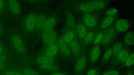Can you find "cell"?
Returning <instances> with one entry per match:
<instances>
[{"label": "cell", "mask_w": 134, "mask_h": 75, "mask_svg": "<svg viewBox=\"0 0 134 75\" xmlns=\"http://www.w3.org/2000/svg\"><path fill=\"white\" fill-rule=\"evenodd\" d=\"M11 43L15 49L18 52L24 53L25 50L24 42L21 37L18 35L15 34L11 37Z\"/></svg>", "instance_id": "obj_1"}, {"label": "cell", "mask_w": 134, "mask_h": 75, "mask_svg": "<svg viewBox=\"0 0 134 75\" xmlns=\"http://www.w3.org/2000/svg\"><path fill=\"white\" fill-rule=\"evenodd\" d=\"M57 35L55 31L52 29L44 31L42 36L44 43L48 45L53 44L56 41Z\"/></svg>", "instance_id": "obj_2"}, {"label": "cell", "mask_w": 134, "mask_h": 75, "mask_svg": "<svg viewBox=\"0 0 134 75\" xmlns=\"http://www.w3.org/2000/svg\"><path fill=\"white\" fill-rule=\"evenodd\" d=\"M36 17L33 14H30L26 17L25 22V26L29 31H32L35 27Z\"/></svg>", "instance_id": "obj_3"}, {"label": "cell", "mask_w": 134, "mask_h": 75, "mask_svg": "<svg viewBox=\"0 0 134 75\" xmlns=\"http://www.w3.org/2000/svg\"><path fill=\"white\" fill-rule=\"evenodd\" d=\"M7 4L9 9L13 14L17 15L20 14L21 7L18 1L9 0L7 2Z\"/></svg>", "instance_id": "obj_4"}, {"label": "cell", "mask_w": 134, "mask_h": 75, "mask_svg": "<svg viewBox=\"0 0 134 75\" xmlns=\"http://www.w3.org/2000/svg\"><path fill=\"white\" fill-rule=\"evenodd\" d=\"M86 63V57L82 56L77 61L75 66V70L76 72L80 73L82 72L85 68Z\"/></svg>", "instance_id": "obj_5"}, {"label": "cell", "mask_w": 134, "mask_h": 75, "mask_svg": "<svg viewBox=\"0 0 134 75\" xmlns=\"http://www.w3.org/2000/svg\"><path fill=\"white\" fill-rule=\"evenodd\" d=\"M116 27L117 29L119 31L125 32L127 30L129 27V23L126 20L121 19L117 22Z\"/></svg>", "instance_id": "obj_6"}, {"label": "cell", "mask_w": 134, "mask_h": 75, "mask_svg": "<svg viewBox=\"0 0 134 75\" xmlns=\"http://www.w3.org/2000/svg\"><path fill=\"white\" fill-rule=\"evenodd\" d=\"M37 62L41 65L53 64L55 61L53 57L46 56H40L36 59Z\"/></svg>", "instance_id": "obj_7"}, {"label": "cell", "mask_w": 134, "mask_h": 75, "mask_svg": "<svg viewBox=\"0 0 134 75\" xmlns=\"http://www.w3.org/2000/svg\"><path fill=\"white\" fill-rule=\"evenodd\" d=\"M100 50L98 47L96 46L93 48L90 56V61L92 63H94L96 61L100 55Z\"/></svg>", "instance_id": "obj_8"}, {"label": "cell", "mask_w": 134, "mask_h": 75, "mask_svg": "<svg viewBox=\"0 0 134 75\" xmlns=\"http://www.w3.org/2000/svg\"><path fill=\"white\" fill-rule=\"evenodd\" d=\"M58 45L60 50L65 54L69 55L70 54V51L66 43L62 39H60L58 42Z\"/></svg>", "instance_id": "obj_9"}, {"label": "cell", "mask_w": 134, "mask_h": 75, "mask_svg": "<svg viewBox=\"0 0 134 75\" xmlns=\"http://www.w3.org/2000/svg\"><path fill=\"white\" fill-rule=\"evenodd\" d=\"M84 19L85 24L88 27H93L96 24V22L95 18L90 14H85Z\"/></svg>", "instance_id": "obj_10"}, {"label": "cell", "mask_w": 134, "mask_h": 75, "mask_svg": "<svg viewBox=\"0 0 134 75\" xmlns=\"http://www.w3.org/2000/svg\"><path fill=\"white\" fill-rule=\"evenodd\" d=\"M55 19L52 17H50L46 20L42 27L44 31L52 29L56 23Z\"/></svg>", "instance_id": "obj_11"}, {"label": "cell", "mask_w": 134, "mask_h": 75, "mask_svg": "<svg viewBox=\"0 0 134 75\" xmlns=\"http://www.w3.org/2000/svg\"><path fill=\"white\" fill-rule=\"evenodd\" d=\"M114 33V29L111 28L109 30L104 36L102 40V44L106 45L110 41Z\"/></svg>", "instance_id": "obj_12"}, {"label": "cell", "mask_w": 134, "mask_h": 75, "mask_svg": "<svg viewBox=\"0 0 134 75\" xmlns=\"http://www.w3.org/2000/svg\"><path fill=\"white\" fill-rule=\"evenodd\" d=\"M58 50V47L56 45L53 44L50 45L46 52V55L53 57L57 54Z\"/></svg>", "instance_id": "obj_13"}, {"label": "cell", "mask_w": 134, "mask_h": 75, "mask_svg": "<svg viewBox=\"0 0 134 75\" xmlns=\"http://www.w3.org/2000/svg\"><path fill=\"white\" fill-rule=\"evenodd\" d=\"M129 56L128 51L125 49L120 50L117 54V58L120 62L125 61Z\"/></svg>", "instance_id": "obj_14"}, {"label": "cell", "mask_w": 134, "mask_h": 75, "mask_svg": "<svg viewBox=\"0 0 134 75\" xmlns=\"http://www.w3.org/2000/svg\"><path fill=\"white\" fill-rule=\"evenodd\" d=\"M70 48L74 53L76 56L79 55L80 53V48L78 43L75 41H72L70 42Z\"/></svg>", "instance_id": "obj_15"}, {"label": "cell", "mask_w": 134, "mask_h": 75, "mask_svg": "<svg viewBox=\"0 0 134 75\" xmlns=\"http://www.w3.org/2000/svg\"><path fill=\"white\" fill-rule=\"evenodd\" d=\"M125 43L128 45H131L134 44V33L133 31H130L127 33L125 37Z\"/></svg>", "instance_id": "obj_16"}, {"label": "cell", "mask_w": 134, "mask_h": 75, "mask_svg": "<svg viewBox=\"0 0 134 75\" xmlns=\"http://www.w3.org/2000/svg\"><path fill=\"white\" fill-rule=\"evenodd\" d=\"M45 21V18L43 15H39L36 18L35 27L38 29H41L43 27Z\"/></svg>", "instance_id": "obj_17"}, {"label": "cell", "mask_w": 134, "mask_h": 75, "mask_svg": "<svg viewBox=\"0 0 134 75\" xmlns=\"http://www.w3.org/2000/svg\"><path fill=\"white\" fill-rule=\"evenodd\" d=\"M80 9L82 11L89 12L93 11L96 9L90 3H83L79 6Z\"/></svg>", "instance_id": "obj_18"}, {"label": "cell", "mask_w": 134, "mask_h": 75, "mask_svg": "<svg viewBox=\"0 0 134 75\" xmlns=\"http://www.w3.org/2000/svg\"><path fill=\"white\" fill-rule=\"evenodd\" d=\"M90 3L96 10L100 9L103 8L106 4L105 2L103 1H92Z\"/></svg>", "instance_id": "obj_19"}, {"label": "cell", "mask_w": 134, "mask_h": 75, "mask_svg": "<svg viewBox=\"0 0 134 75\" xmlns=\"http://www.w3.org/2000/svg\"><path fill=\"white\" fill-rule=\"evenodd\" d=\"M114 19V17L112 16H109L105 18L102 23V28H104L109 26L113 22Z\"/></svg>", "instance_id": "obj_20"}, {"label": "cell", "mask_w": 134, "mask_h": 75, "mask_svg": "<svg viewBox=\"0 0 134 75\" xmlns=\"http://www.w3.org/2000/svg\"><path fill=\"white\" fill-rule=\"evenodd\" d=\"M77 31L79 36L81 38L85 37L86 34V30L85 26L82 24H79L77 27Z\"/></svg>", "instance_id": "obj_21"}, {"label": "cell", "mask_w": 134, "mask_h": 75, "mask_svg": "<svg viewBox=\"0 0 134 75\" xmlns=\"http://www.w3.org/2000/svg\"><path fill=\"white\" fill-rule=\"evenodd\" d=\"M67 23L71 28L74 29L75 28V23L72 14L70 13H68L67 16Z\"/></svg>", "instance_id": "obj_22"}, {"label": "cell", "mask_w": 134, "mask_h": 75, "mask_svg": "<svg viewBox=\"0 0 134 75\" xmlns=\"http://www.w3.org/2000/svg\"><path fill=\"white\" fill-rule=\"evenodd\" d=\"M74 36V35L73 32L69 31L64 35L63 39L65 43H70L72 41Z\"/></svg>", "instance_id": "obj_23"}, {"label": "cell", "mask_w": 134, "mask_h": 75, "mask_svg": "<svg viewBox=\"0 0 134 75\" xmlns=\"http://www.w3.org/2000/svg\"><path fill=\"white\" fill-rule=\"evenodd\" d=\"M40 67L43 70L50 71H55L58 68L57 66L53 64L41 65Z\"/></svg>", "instance_id": "obj_24"}, {"label": "cell", "mask_w": 134, "mask_h": 75, "mask_svg": "<svg viewBox=\"0 0 134 75\" xmlns=\"http://www.w3.org/2000/svg\"><path fill=\"white\" fill-rule=\"evenodd\" d=\"M134 63V55L132 53L129 55L125 61V65L127 67H130L133 65Z\"/></svg>", "instance_id": "obj_25"}, {"label": "cell", "mask_w": 134, "mask_h": 75, "mask_svg": "<svg viewBox=\"0 0 134 75\" xmlns=\"http://www.w3.org/2000/svg\"><path fill=\"white\" fill-rule=\"evenodd\" d=\"M122 46V44L120 42H118L116 43L114 45L113 52L114 55L117 54L121 50Z\"/></svg>", "instance_id": "obj_26"}, {"label": "cell", "mask_w": 134, "mask_h": 75, "mask_svg": "<svg viewBox=\"0 0 134 75\" xmlns=\"http://www.w3.org/2000/svg\"><path fill=\"white\" fill-rule=\"evenodd\" d=\"M23 75H40L37 71L32 69L27 68L24 69L23 71Z\"/></svg>", "instance_id": "obj_27"}, {"label": "cell", "mask_w": 134, "mask_h": 75, "mask_svg": "<svg viewBox=\"0 0 134 75\" xmlns=\"http://www.w3.org/2000/svg\"><path fill=\"white\" fill-rule=\"evenodd\" d=\"M113 53L112 50L109 48L105 52L103 55V59L107 61L110 58Z\"/></svg>", "instance_id": "obj_28"}, {"label": "cell", "mask_w": 134, "mask_h": 75, "mask_svg": "<svg viewBox=\"0 0 134 75\" xmlns=\"http://www.w3.org/2000/svg\"><path fill=\"white\" fill-rule=\"evenodd\" d=\"M94 36L93 33L92 32L88 33L86 36L85 39V43L88 44L90 43L92 40Z\"/></svg>", "instance_id": "obj_29"}, {"label": "cell", "mask_w": 134, "mask_h": 75, "mask_svg": "<svg viewBox=\"0 0 134 75\" xmlns=\"http://www.w3.org/2000/svg\"><path fill=\"white\" fill-rule=\"evenodd\" d=\"M103 36V35L102 33L98 34L95 39L94 41V43L95 44H97L100 43L102 40Z\"/></svg>", "instance_id": "obj_30"}, {"label": "cell", "mask_w": 134, "mask_h": 75, "mask_svg": "<svg viewBox=\"0 0 134 75\" xmlns=\"http://www.w3.org/2000/svg\"><path fill=\"white\" fill-rule=\"evenodd\" d=\"M118 72L116 70H110L106 71L102 75H119Z\"/></svg>", "instance_id": "obj_31"}, {"label": "cell", "mask_w": 134, "mask_h": 75, "mask_svg": "<svg viewBox=\"0 0 134 75\" xmlns=\"http://www.w3.org/2000/svg\"><path fill=\"white\" fill-rule=\"evenodd\" d=\"M118 10L114 8H112L108 10L106 12V14L108 15H113L117 13Z\"/></svg>", "instance_id": "obj_32"}, {"label": "cell", "mask_w": 134, "mask_h": 75, "mask_svg": "<svg viewBox=\"0 0 134 75\" xmlns=\"http://www.w3.org/2000/svg\"><path fill=\"white\" fill-rule=\"evenodd\" d=\"M5 75H23V74L15 71H9L6 72Z\"/></svg>", "instance_id": "obj_33"}, {"label": "cell", "mask_w": 134, "mask_h": 75, "mask_svg": "<svg viewBox=\"0 0 134 75\" xmlns=\"http://www.w3.org/2000/svg\"><path fill=\"white\" fill-rule=\"evenodd\" d=\"M97 71L95 69H91L89 70L87 72L86 75H96Z\"/></svg>", "instance_id": "obj_34"}, {"label": "cell", "mask_w": 134, "mask_h": 75, "mask_svg": "<svg viewBox=\"0 0 134 75\" xmlns=\"http://www.w3.org/2000/svg\"><path fill=\"white\" fill-rule=\"evenodd\" d=\"M5 5V4L4 1L0 0V13L3 10Z\"/></svg>", "instance_id": "obj_35"}, {"label": "cell", "mask_w": 134, "mask_h": 75, "mask_svg": "<svg viewBox=\"0 0 134 75\" xmlns=\"http://www.w3.org/2000/svg\"><path fill=\"white\" fill-rule=\"evenodd\" d=\"M6 60L5 57L3 55L0 54V63H4Z\"/></svg>", "instance_id": "obj_36"}, {"label": "cell", "mask_w": 134, "mask_h": 75, "mask_svg": "<svg viewBox=\"0 0 134 75\" xmlns=\"http://www.w3.org/2000/svg\"><path fill=\"white\" fill-rule=\"evenodd\" d=\"M4 28L2 24L0 23V35H2L3 33Z\"/></svg>", "instance_id": "obj_37"}, {"label": "cell", "mask_w": 134, "mask_h": 75, "mask_svg": "<svg viewBox=\"0 0 134 75\" xmlns=\"http://www.w3.org/2000/svg\"><path fill=\"white\" fill-rule=\"evenodd\" d=\"M5 67L4 63H0V70L4 69Z\"/></svg>", "instance_id": "obj_38"}, {"label": "cell", "mask_w": 134, "mask_h": 75, "mask_svg": "<svg viewBox=\"0 0 134 75\" xmlns=\"http://www.w3.org/2000/svg\"><path fill=\"white\" fill-rule=\"evenodd\" d=\"M50 75H65V74L60 72H55L51 74Z\"/></svg>", "instance_id": "obj_39"}, {"label": "cell", "mask_w": 134, "mask_h": 75, "mask_svg": "<svg viewBox=\"0 0 134 75\" xmlns=\"http://www.w3.org/2000/svg\"><path fill=\"white\" fill-rule=\"evenodd\" d=\"M3 51V48L2 46L0 45V54H1Z\"/></svg>", "instance_id": "obj_40"}, {"label": "cell", "mask_w": 134, "mask_h": 75, "mask_svg": "<svg viewBox=\"0 0 134 75\" xmlns=\"http://www.w3.org/2000/svg\"><path fill=\"white\" fill-rule=\"evenodd\" d=\"M127 75H134L133 73H129L127 74Z\"/></svg>", "instance_id": "obj_41"}]
</instances>
